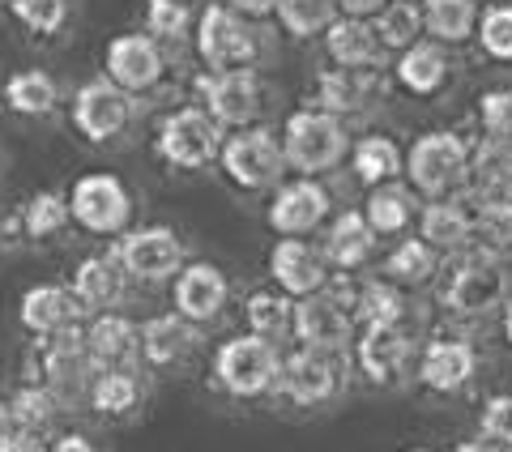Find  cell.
Returning <instances> with one entry per match:
<instances>
[{
  "label": "cell",
  "mask_w": 512,
  "mask_h": 452,
  "mask_svg": "<svg viewBox=\"0 0 512 452\" xmlns=\"http://www.w3.org/2000/svg\"><path fill=\"white\" fill-rule=\"evenodd\" d=\"M436 303L448 320H461V325H478V320L500 316V308L512 295V273L500 256H491L483 248H461L448 252L440 261L436 282Z\"/></svg>",
  "instance_id": "6da1fadb"
},
{
  "label": "cell",
  "mask_w": 512,
  "mask_h": 452,
  "mask_svg": "<svg viewBox=\"0 0 512 452\" xmlns=\"http://www.w3.org/2000/svg\"><path fill=\"white\" fill-rule=\"evenodd\" d=\"M466 167H470V141L453 133V128H436L410 141L402 154V175L406 188L423 201L436 197H457L466 188Z\"/></svg>",
  "instance_id": "7a4b0ae2"
},
{
  "label": "cell",
  "mask_w": 512,
  "mask_h": 452,
  "mask_svg": "<svg viewBox=\"0 0 512 452\" xmlns=\"http://www.w3.org/2000/svg\"><path fill=\"white\" fill-rule=\"evenodd\" d=\"M282 376V350L278 342H265L256 333H235L214 354V389H222L235 401H261L278 393Z\"/></svg>",
  "instance_id": "3957f363"
},
{
  "label": "cell",
  "mask_w": 512,
  "mask_h": 452,
  "mask_svg": "<svg viewBox=\"0 0 512 452\" xmlns=\"http://www.w3.org/2000/svg\"><path fill=\"white\" fill-rule=\"evenodd\" d=\"M350 380H355V367H350L346 350L299 346L295 354H282L278 393L295 410H325L350 389Z\"/></svg>",
  "instance_id": "277c9868"
},
{
  "label": "cell",
  "mask_w": 512,
  "mask_h": 452,
  "mask_svg": "<svg viewBox=\"0 0 512 452\" xmlns=\"http://www.w3.org/2000/svg\"><path fill=\"white\" fill-rule=\"evenodd\" d=\"M350 154V133H346V120L329 116L320 107H299L286 116V133H282V158L286 167L299 171V175H320L338 171Z\"/></svg>",
  "instance_id": "5b68a950"
},
{
  "label": "cell",
  "mask_w": 512,
  "mask_h": 452,
  "mask_svg": "<svg viewBox=\"0 0 512 452\" xmlns=\"http://www.w3.org/2000/svg\"><path fill=\"white\" fill-rule=\"evenodd\" d=\"M192 43H197V56L210 73L222 69H252L256 56H261V39H256V26L248 18L231 13L222 0H210L197 22H192Z\"/></svg>",
  "instance_id": "8992f818"
},
{
  "label": "cell",
  "mask_w": 512,
  "mask_h": 452,
  "mask_svg": "<svg viewBox=\"0 0 512 452\" xmlns=\"http://www.w3.org/2000/svg\"><path fill=\"white\" fill-rule=\"evenodd\" d=\"M414 359H419V337H414L410 325H359L350 367L367 384H376V389H402L414 376Z\"/></svg>",
  "instance_id": "52a82bcc"
},
{
  "label": "cell",
  "mask_w": 512,
  "mask_h": 452,
  "mask_svg": "<svg viewBox=\"0 0 512 452\" xmlns=\"http://www.w3.org/2000/svg\"><path fill=\"white\" fill-rule=\"evenodd\" d=\"M35 384H43L47 393L56 397V406H82L94 380V363L82 342V325L77 329H60L52 337H39L35 350Z\"/></svg>",
  "instance_id": "ba28073f"
},
{
  "label": "cell",
  "mask_w": 512,
  "mask_h": 452,
  "mask_svg": "<svg viewBox=\"0 0 512 452\" xmlns=\"http://www.w3.org/2000/svg\"><path fill=\"white\" fill-rule=\"evenodd\" d=\"M222 128L210 120L205 107H175L167 111L154 128V154L163 158L167 167L175 171H201L218 163V150H222Z\"/></svg>",
  "instance_id": "9c48e42d"
},
{
  "label": "cell",
  "mask_w": 512,
  "mask_h": 452,
  "mask_svg": "<svg viewBox=\"0 0 512 452\" xmlns=\"http://www.w3.org/2000/svg\"><path fill=\"white\" fill-rule=\"evenodd\" d=\"M218 167L222 175L244 188V192H265L282 180L286 158H282V137L269 133V128L252 124V128H235L231 137H222L218 150Z\"/></svg>",
  "instance_id": "30bf717a"
},
{
  "label": "cell",
  "mask_w": 512,
  "mask_h": 452,
  "mask_svg": "<svg viewBox=\"0 0 512 452\" xmlns=\"http://www.w3.org/2000/svg\"><path fill=\"white\" fill-rule=\"evenodd\" d=\"M69 222H77L86 235H124L133 222V197L120 175L111 171H90L69 188Z\"/></svg>",
  "instance_id": "8fae6325"
},
{
  "label": "cell",
  "mask_w": 512,
  "mask_h": 452,
  "mask_svg": "<svg viewBox=\"0 0 512 452\" xmlns=\"http://www.w3.org/2000/svg\"><path fill=\"white\" fill-rule=\"evenodd\" d=\"M414 380L423 384L431 397H457L478 380V350L470 337L461 333H431L419 342V359H414Z\"/></svg>",
  "instance_id": "7c38bea8"
},
{
  "label": "cell",
  "mask_w": 512,
  "mask_h": 452,
  "mask_svg": "<svg viewBox=\"0 0 512 452\" xmlns=\"http://www.w3.org/2000/svg\"><path fill=\"white\" fill-rule=\"evenodd\" d=\"M197 90H201V107L210 111V120L218 128H252L265 111V86L256 77V69L205 73Z\"/></svg>",
  "instance_id": "4fadbf2b"
},
{
  "label": "cell",
  "mask_w": 512,
  "mask_h": 452,
  "mask_svg": "<svg viewBox=\"0 0 512 452\" xmlns=\"http://www.w3.org/2000/svg\"><path fill=\"white\" fill-rule=\"evenodd\" d=\"M73 128L77 137L90 141V145H107L124 137V128L133 124L137 107H133V94H124L116 82H107V77H94V82H86L82 90L73 94Z\"/></svg>",
  "instance_id": "5bb4252c"
},
{
  "label": "cell",
  "mask_w": 512,
  "mask_h": 452,
  "mask_svg": "<svg viewBox=\"0 0 512 452\" xmlns=\"http://www.w3.org/2000/svg\"><path fill=\"white\" fill-rule=\"evenodd\" d=\"M103 77L116 82L124 94H150L163 86L167 77V56H163V43H154L146 30H128V35H116L103 52Z\"/></svg>",
  "instance_id": "9a60e30c"
},
{
  "label": "cell",
  "mask_w": 512,
  "mask_h": 452,
  "mask_svg": "<svg viewBox=\"0 0 512 452\" xmlns=\"http://www.w3.org/2000/svg\"><path fill=\"white\" fill-rule=\"evenodd\" d=\"M111 252H116L120 269L133 282H167L184 265V239L175 235L171 226H137V231H124Z\"/></svg>",
  "instance_id": "2e32d148"
},
{
  "label": "cell",
  "mask_w": 512,
  "mask_h": 452,
  "mask_svg": "<svg viewBox=\"0 0 512 452\" xmlns=\"http://www.w3.org/2000/svg\"><path fill=\"white\" fill-rule=\"evenodd\" d=\"M333 214V197L329 188L312 180V175H299V180L274 188V197H269V226H274L278 239H308L312 231L329 222Z\"/></svg>",
  "instance_id": "e0dca14e"
},
{
  "label": "cell",
  "mask_w": 512,
  "mask_h": 452,
  "mask_svg": "<svg viewBox=\"0 0 512 452\" xmlns=\"http://www.w3.org/2000/svg\"><path fill=\"white\" fill-rule=\"evenodd\" d=\"M291 337L299 346H316V350H346L355 337V316L333 290L320 286L316 295L295 299V316H291Z\"/></svg>",
  "instance_id": "ac0fdd59"
},
{
  "label": "cell",
  "mask_w": 512,
  "mask_h": 452,
  "mask_svg": "<svg viewBox=\"0 0 512 452\" xmlns=\"http://www.w3.org/2000/svg\"><path fill=\"white\" fill-rule=\"evenodd\" d=\"M171 303L184 320H192V325H210V320H218L222 312H227L231 278L210 261L180 265V273L171 278Z\"/></svg>",
  "instance_id": "d6986e66"
},
{
  "label": "cell",
  "mask_w": 512,
  "mask_h": 452,
  "mask_svg": "<svg viewBox=\"0 0 512 452\" xmlns=\"http://www.w3.org/2000/svg\"><path fill=\"white\" fill-rule=\"evenodd\" d=\"M329 265L320 248H312L308 239H278L269 248V278H274V290L291 299H303V295H316L320 286L329 282Z\"/></svg>",
  "instance_id": "ffe728a7"
},
{
  "label": "cell",
  "mask_w": 512,
  "mask_h": 452,
  "mask_svg": "<svg viewBox=\"0 0 512 452\" xmlns=\"http://www.w3.org/2000/svg\"><path fill=\"white\" fill-rule=\"evenodd\" d=\"M197 346H201V329L192 325V320H184L180 312H163L141 325L137 359L154 371H171V367L188 363L192 354H197Z\"/></svg>",
  "instance_id": "44dd1931"
},
{
  "label": "cell",
  "mask_w": 512,
  "mask_h": 452,
  "mask_svg": "<svg viewBox=\"0 0 512 452\" xmlns=\"http://www.w3.org/2000/svg\"><path fill=\"white\" fill-rule=\"evenodd\" d=\"M376 231L367 226V218L359 209H342V214H329L325 235H320V256L333 273H355L376 256Z\"/></svg>",
  "instance_id": "7402d4cb"
},
{
  "label": "cell",
  "mask_w": 512,
  "mask_h": 452,
  "mask_svg": "<svg viewBox=\"0 0 512 452\" xmlns=\"http://www.w3.org/2000/svg\"><path fill=\"white\" fill-rule=\"evenodd\" d=\"M466 201H512V137H483L470 145Z\"/></svg>",
  "instance_id": "603a6c76"
},
{
  "label": "cell",
  "mask_w": 512,
  "mask_h": 452,
  "mask_svg": "<svg viewBox=\"0 0 512 452\" xmlns=\"http://www.w3.org/2000/svg\"><path fill=\"white\" fill-rule=\"evenodd\" d=\"M82 342H86V354H90L94 371L133 367V363H137V346H141V329H137L124 312L107 308V312H99V316H94L90 325H86Z\"/></svg>",
  "instance_id": "cb8c5ba5"
},
{
  "label": "cell",
  "mask_w": 512,
  "mask_h": 452,
  "mask_svg": "<svg viewBox=\"0 0 512 452\" xmlns=\"http://www.w3.org/2000/svg\"><path fill=\"white\" fill-rule=\"evenodd\" d=\"M380 94V73L376 69H325L316 73V103L320 111H329V116H359V111H367L376 103Z\"/></svg>",
  "instance_id": "d4e9b609"
},
{
  "label": "cell",
  "mask_w": 512,
  "mask_h": 452,
  "mask_svg": "<svg viewBox=\"0 0 512 452\" xmlns=\"http://www.w3.org/2000/svg\"><path fill=\"white\" fill-rule=\"evenodd\" d=\"M86 308L77 303L69 286H30L22 303H18V320L35 333V337H52L60 329H77L82 325Z\"/></svg>",
  "instance_id": "484cf974"
},
{
  "label": "cell",
  "mask_w": 512,
  "mask_h": 452,
  "mask_svg": "<svg viewBox=\"0 0 512 452\" xmlns=\"http://www.w3.org/2000/svg\"><path fill=\"white\" fill-rule=\"evenodd\" d=\"M69 290L77 295V303H82L86 312H107L124 299L128 273L120 269L116 252H94V256H86V261H77Z\"/></svg>",
  "instance_id": "4316f807"
},
{
  "label": "cell",
  "mask_w": 512,
  "mask_h": 452,
  "mask_svg": "<svg viewBox=\"0 0 512 452\" xmlns=\"http://www.w3.org/2000/svg\"><path fill=\"white\" fill-rule=\"evenodd\" d=\"M397 86L410 90L414 99H431V94H440L448 86V77H453V60H448V47L431 43V39H419L410 43L406 52H397Z\"/></svg>",
  "instance_id": "83f0119b"
},
{
  "label": "cell",
  "mask_w": 512,
  "mask_h": 452,
  "mask_svg": "<svg viewBox=\"0 0 512 452\" xmlns=\"http://www.w3.org/2000/svg\"><path fill=\"white\" fill-rule=\"evenodd\" d=\"M419 239L423 244H431L440 256L448 252H461L470 248V201L461 197H436V201H423L419 209Z\"/></svg>",
  "instance_id": "f1b7e54d"
},
{
  "label": "cell",
  "mask_w": 512,
  "mask_h": 452,
  "mask_svg": "<svg viewBox=\"0 0 512 452\" xmlns=\"http://www.w3.org/2000/svg\"><path fill=\"white\" fill-rule=\"evenodd\" d=\"M320 39H325V56L338 69H380V60H384V47L367 18H342L338 13Z\"/></svg>",
  "instance_id": "f546056e"
},
{
  "label": "cell",
  "mask_w": 512,
  "mask_h": 452,
  "mask_svg": "<svg viewBox=\"0 0 512 452\" xmlns=\"http://www.w3.org/2000/svg\"><path fill=\"white\" fill-rule=\"evenodd\" d=\"M359 214L376 231V239H402L414 226V218H419V197H414L406 184L389 180V184L367 188V205L359 209Z\"/></svg>",
  "instance_id": "4dcf8cb0"
},
{
  "label": "cell",
  "mask_w": 512,
  "mask_h": 452,
  "mask_svg": "<svg viewBox=\"0 0 512 452\" xmlns=\"http://www.w3.org/2000/svg\"><path fill=\"white\" fill-rule=\"evenodd\" d=\"M146 401V389H141V376L133 367H107V371H94L90 380V393H86V406L103 418H128L141 410Z\"/></svg>",
  "instance_id": "1f68e13d"
},
{
  "label": "cell",
  "mask_w": 512,
  "mask_h": 452,
  "mask_svg": "<svg viewBox=\"0 0 512 452\" xmlns=\"http://www.w3.org/2000/svg\"><path fill=\"white\" fill-rule=\"evenodd\" d=\"M350 171L363 188L389 184L402 175V145H397L389 133H363L355 145H350Z\"/></svg>",
  "instance_id": "d6a6232c"
},
{
  "label": "cell",
  "mask_w": 512,
  "mask_h": 452,
  "mask_svg": "<svg viewBox=\"0 0 512 452\" xmlns=\"http://www.w3.org/2000/svg\"><path fill=\"white\" fill-rule=\"evenodd\" d=\"M440 261L444 256L431 244H423L419 235H402L397 248L389 252V261H384V278H389L393 286H402V290H423V286L436 282Z\"/></svg>",
  "instance_id": "836d02e7"
},
{
  "label": "cell",
  "mask_w": 512,
  "mask_h": 452,
  "mask_svg": "<svg viewBox=\"0 0 512 452\" xmlns=\"http://www.w3.org/2000/svg\"><path fill=\"white\" fill-rule=\"evenodd\" d=\"M419 13H423V30L431 43L461 47L474 39V26H478L474 0H419Z\"/></svg>",
  "instance_id": "e575fe53"
},
{
  "label": "cell",
  "mask_w": 512,
  "mask_h": 452,
  "mask_svg": "<svg viewBox=\"0 0 512 452\" xmlns=\"http://www.w3.org/2000/svg\"><path fill=\"white\" fill-rule=\"evenodd\" d=\"M350 316H355V325H406L410 299L389 278H359V295Z\"/></svg>",
  "instance_id": "d590c367"
},
{
  "label": "cell",
  "mask_w": 512,
  "mask_h": 452,
  "mask_svg": "<svg viewBox=\"0 0 512 452\" xmlns=\"http://www.w3.org/2000/svg\"><path fill=\"white\" fill-rule=\"evenodd\" d=\"M5 103H9V111H18V116H26V120H43V116L56 111L60 86L47 69H22L5 82Z\"/></svg>",
  "instance_id": "8d00e7d4"
},
{
  "label": "cell",
  "mask_w": 512,
  "mask_h": 452,
  "mask_svg": "<svg viewBox=\"0 0 512 452\" xmlns=\"http://www.w3.org/2000/svg\"><path fill=\"white\" fill-rule=\"evenodd\" d=\"M470 244L491 256H512V201H470Z\"/></svg>",
  "instance_id": "74e56055"
},
{
  "label": "cell",
  "mask_w": 512,
  "mask_h": 452,
  "mask_svg": "<svg viewBox=\"0 0 512 452\" xmlns=\"http://www.w3.org/2000/svg\"><path fill=\"white\" fill-rule=\"evenodd\" d=\"M291 316H295V299L282 290H256L244 299V325L248 333L265 337V342H282L291 337Z\"/></svg>",
  "instance_id": "f35d334b"
},
{
  "label": "cell",
  "mask_w": 512,
  "mask_h": 452,
  "mask_svg": "<svg viewBox=\"0 0 512 452\" xmlns=\"http://www.w3.org/2000/svg\"><path fill=\"white\" fill-rule=\"evenodd\" d=\"M376 30V39L384 47V56L389 52H406L410 43L423 39V13H419V0H389L376 18H367Z\"/></svg>",
  "instance_id": "ab89813d"
},
{
  "label": "cell",
  "mask_w": 512,
  "mask_h": 452,
  "mask_svg": "<svg viewBox=\"0 0 512 452\" xmlns=\"http://www.w3.org/2000/svg\"><path fill=\"white\" fill-rule=\"evenodd\" d=\"M274 18L286 39L308 43L329 30V22L338 18V5L333 0H274Z\"/></svg>",
  "instance_id": "60d3db41"
},
{
  "label": "cell",
  "mask_w": 512,
  "mask_h": 452,
  "mask_svg": "<svg viewBox=\"0 0 512 452\" xmlns=\"http://www.w3.org/2000/svg\"><path fill=\"white\" fill-rule=\"evenodd\" d=\"M64 226H69V201L60 197V192H35L22 214H18V231L30 239V244H47V239H56Z\"/></svg>",
  "instance_id": "b9f144b4"
},
{
  "label": "cell",
  "mask_w": 512,
  "mask_h": 452,
  "mask_svg": "<svg viewBox=\"0 0 512 452\" xmlns=\"http://www.w3.org/2000/svg\"><path fill=\"white\" fill-rule=\"evenodd\" d=\"M9 406V427L13 431H30V435H39L43 427H52V418H56V397L43 389V384H26V389L13 393V401H5Z\"/></svg>",
  "instance_id": "7bdbcfd3"
},
{
  "label": "cell",
  "mask_w": 512,
  "mask_h": 452,
  "mask_svg": "<svg viewBox=\"0 0 512 452\" xmlns=\"http://www.w3.org/2000/svg\"><path fill=\"white\" fill-rule=\"evenodd\" d=\"M474 39L483 47V56L495 64H512V5H491L478 9Z\"/></svg>",
  "instance_id": "ee69618b"
},
{
  "label": "cell",
  "mask_w": 512,
  "mask_h": 452,
  "mask_svg": "<svg viewBox=\"0 0 512 452\" xmlns=\"http://www.w3.org/2000/svg\"><path fill=\"white\" fill-rule=\"evenodd\" d=\"M192 30V9L184 0H146V35L154 43H184Z\"/></svg>",
  "instance_id": "f6af8a7d"
},
{
  "label": "cell",
  "mask_w": 512,
  "mask_h": 452,
  "mask_svg": "<svg viewBox=\"0 0 512 452\" xmlns=\"http://www.w3.org/2000/svg\"><path fill=\"white\" fill-rule=\"evenodd\" d=\"M9 9H13V18L39 39L60 35L64 22H69V0H9Z\"/></svg>",
  "instance_id": "bcb514c9"
},
{
  "label": "cell",
  "mask_w": 512,
  "mask_h": 452,
  "mask_svg": "<svg viewBox=\"0 0 512 452\" xmlns=\"http://www.w3.org/2000/svg\"><path fill=\"white\" fill-rule=\"evenodd\" d=\"M478 435L512 452V389L508 393H491L483 401V410H478Z\"/></svg>",
  "instance_id": "7dc6e473"
},
{
  "label": "cell",
  "mask_w": 512,
  "mask_h": 452,
  "mask_svg": "<svg viewBox=\"0 0 512 452\" xmlns=\"http://www.w3.org/2000/svg\"><path fill=\"white\" fill-rule=\"evenodd\" d=\"M478 124H483V137H512V86L487 90L478 99Z\"/></svg>",
  "instance_id": "c3c4849f"
},
{
  "label": "cell",
  "mask_w": 512,
  "mask_h": 452,
  "mask_svg": "<svg viewBox=\"0 0 512 452\" xmlns=\"http://www.w3.org/2000/svg\"><path fill=\"white\" fill-rule=\"evenodd\" d=\"M231 13H239V18H248V22H265V18H274V0H222Z\"/></svg>",
  "instance_id": "681fc988"
},
{
  "label": "cell",
  "mask_w": 512,
  "mask_h": 452,
  "mask_svg": "<svg viewBox=\"0 0 512 452\" xmlns=\"http://www.w3.org/2000/svg\"><path fill=\"white\" fill-rule=\"evenodd\" d=\"M0 452H47L43 444H39V435H30V431H5L0 435Z\"/></svg>",
  "instance_id": "f907efd6"
},
{
  "label": "cell",
  "mask_w": 512,
  "mask_h": 452,
  "mask_svg": "<svg viewBox=\"0 0 512 452\" xmlns=\"http://www.w3.org/2000/svg\"><path fill=\"white\" fill-rule=\"evenodd\" d=\"M342 18H376V13L389 5V0H333Z\"/></svg>",
  "instance_id": "816d5d0a"
},
{
  "label": "cell",
  "mask_w": 512,
  "mask_h": 452,
  "mask_svg": "<svg viewBox=\"0 0 512 452\" xmlns=\"http://www.w3.org/2000/svg\"><path fill=\"white\" fill-rule=\"evenodd\" d=\"M47 452H99V448H94V440L82 435V431H64V435H56Z\"/></svg>",
  "instance_id": "f5cc1de1"
},
{
  "label": "cell",
  "mask_w": 512,
  "mask_h": 452,
  "mask_svg": "<svg viewBox=\"0 0 512 452\" xmlns=\"http://www.w3.org/2000/svg\"><path fill=\"white\" fill-rule=\"evenodd\" d=\"M453 452H508V448H500V444H491V440H483V435H470V440H461Z\"/></svg>",
  "instance_id": "db71d44e"
},
{
  "label": "cell",
  "mask_w": 512,
  "mask_h": 452,
  "mask_svg": "<svg viewBox=\"0 0 512 452\" xmlns=\"http://www.w3.org/2000/svg\"><path fill=\"white\" fill-rule=\"evenodd\" d=\"M500 337H504V346H512V295H508V303L500 308Z\"/></svg>",
  "instance_id": "11a10c76"
},
{
  "label": "cell",
  "mask_w": 512,
  "mask_h": 452,
  "mask_svg": "<svg viewBox=\"0 0 512 452\" xmlns=\"http://www.w3.org/2000/svg\"><path fill=\"white\" fill-rule=\"evenodd\" d=\"M5 431H9V406L0 401V435H5Z\"/></svg>",
  "instance_id": "9f6ffc18"
},
{
  "label": "cell",
  "mask_w": 512,
  "mask_h": 452,
  "mask_svg": "<svg viewBox=\"0 0 512 452\" xmlns=\"http://www.w3.org/2000/svg\"><path fill=\"white\" fill-rule=\"evenodd\" d=\"M406 452H431V448H406Z\"/></svg>",
  "instance_id": "6f0895ef"
}]
</instances>
